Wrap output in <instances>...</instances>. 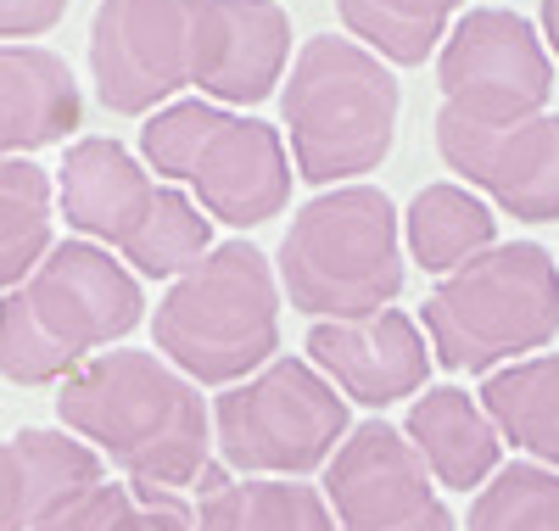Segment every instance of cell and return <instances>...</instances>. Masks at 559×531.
I'll return each mask as SVG.
<instances>
[{
  "label": "cell",
  "mask_w": 559,
  "mask_h": 531,
  "mask_svg": "<svg viewBox=\"0 0 559 531\" xmlns=\"http://www.w3.org/2000/svg\"><path fill=\"white\" fill-rule=\"evenodd\" d=\"M481 409L503 442H515L532 464L559 470V353L492 369L481 386Z\"/></svg>",
  "instance_id": "21"
},
{
  "label": "cell",
  "mask_w": 559,
  "mask_h": 531,
  "mask_svg": "<svg viewBox=\"0 0 559 531\" xmlns=\"http://www.w3.org/2000/svg\"><path fill=\"white\" fill-rule=\"evenodd\" d=\"M57 420L84 448H96L129 487L179 493L218 487L213 464V414L202 386L185 380L163 353H96L57 380Z\"/></svg>",
  "instance_id": "1"
},
{
  "label": "cell",
  "mask_w": 559,
  "mask_h": 531,
  "mask_svg": "<svg viewBox=\"0 0 559 531\" xmlns=\"http://www.w3.org/2000/svg\"><path fill=\"white\" fill-rule=\"evenodd\" d=\"M68 17V0H0V45L39 39Z\"/></svg>",
  "instance_id": "26"
},
{
  "label": "cell",
  "mask_w": 559,
  "mask_h": 531,
  "mask_svg": "<svg viewBox=\"0 0 559 531\" xmlns=\"http://www.w3.org/2000/svg\"><path fill=\"white\" fill-rule=\"evenodd\" d=\"M197 531H336L319 487L292 475H224L197 504Z\"/></svg>",
  "instance_id": "20"
},
{
  "label": "cell",
  "mask_w": 559,
  "mask_h": 531,
  "mask_svg": "<svg viewBox=\"0 0 559 531\" xmlns=\"http://www.w3.org/2000/svg\"><path fill=\"white\" fill-rule=\"evenodd\" d=\"M146 319L140 280L96 240H57L23 285L0 297V380L51 386Z\"/></svg>",
  "instance_id": "2"
},
{
  "label": "cell",
  "mask_w": 559,
  "mask_h": 531,
  "mask_svg": "<svg viewBox=\"0 0 559 531\" xmlns=\"http://www.w3.org/2000/svg\"><path fill=\"white\" fill-rule=\"evenodd\" d=\"M140 157L157 179L185 185L191 202L229 229H258L280 219L297 179L286 134L274 123L229 113L202 95H179V102L146 113Z\"/></svg>",
  "instance_id": "5"
},
{
  "label": "cell",
  "mask_w": 559,
  "mask_h": 531,
  "mask_svg": "<svg viewBox=\"0 0 559 531\" xmlns=\"http://www.w3.org/2000/svg\"><path fill=\"white\" fill-rule=\"evenodd\" d=\"M302 358L347 403L364 409H392L403 398H419L431 380V342L403 308H381L364 319H313Z\"/></svg>",
  "instance_id": "14"
},
{
  "label": "cell",
  "mask_w": 559,
  "mask_h": 531,
  "mask_svg": "<svg viewBox=\"0 0 559 531\" xmlns=\"http://www.w3.org/2000/svg\"><path fill=\"white\" fill-rule=\"evenodd\" d=\"M403 90L397 73L358 39L313 34L280 79V118L292 140V168L302 185H353L392 157Z\"/></svg>",
  "instance_id": "3"
},
{
  "label": "cell",
  "mask_w": 559,
  "mask_h": 531,
  "mask_svg": "<svg viewBox=\"0 0 559 531\" xmlns=\"http://www.w3.org/2000/svg\"><path fill=\"white\" fill-rule=\"evenodd\" d=\"M442 113L471 123H515L548 113L554 57L543 34L509 7H471L437 45Z\"/></svg>",
  "instance_id": "10"
},
{
  "label": "cell",
  "mask_w": 559,
  "mask_h": 531,
  "mask_svg": "<svg viewBox=\"0 0 559 531\" xmlns=\"http://www.w3.org/2000/svg\"><path fill=\"white\" fill-rule=\"evenodd\" d=\"M324 504L336 531H459L453 509L437 498V481L386 420L353 425L324 464Z\"/></svg>",
  "instance_id": "12"
},
{
  "label": "cell",
  "mask_w": 559,
  "mask_h": 531,
  "mask_svg": "<svg viewBox=\"0 0 559 531\" xmlns=\"http://www.w3.org/2000/svg\"><path fill=\"white\" fill-rule=\"evenodd\" d=\"M464 0H336L342 28L386 68H419L437 57Z\"/></svg>",
  "instance_id": "22"
},
{
  "label": "cell",
  "mask_w": 559,
  "mask_h": 531,
  "mask_svg": "<svg viewBox=\"0 0 559 531\" xmlns=\"http://www.w3.org/2000/svg\"><path fill=\"white\" fill-rule=\"evenodd\" d=\"M543 45H548V57L559 62V0H543Z\"/></svg>",
  "instance_id": "27"
},
{
  "label": "cell",
  "mask_w": 559,
  "mask_h": 531,
  "mask_svg": "<svg viewBox=\"0 0 559 531\" xmlns=\"http://www.w3.org/2000/svg\"><path fill=\"white\" fill-rule=\"evenodd\" d=\"M51 224V174L28 157H0V297L57 247Z\"/></svg>",
  "instance_id": "23"
},
{
  "label": "cell",
  "mask_w": 559,
  "mask_h": 531,
  "mask_svg": "<svg viewBox=\"0 0 559 531\" xmlns=\"http://www.w3.org/2000/svg\"><path fill=\"white\" fill-rule=\"evenodd\" d=\"M157 353L197 386H236L280 353V280L252 240H218L185 269L157 314Z\"/></svg>",
  "instance_id": "8"
},
{
  "label": "cell",
  "mask_w": 559,
  "mask_h": 531,
  "mask_svg": "<svg viewBox=\"0 0 559 531\" xmlns=\"http://www.w3.org/2000/svg\"><path fill=\"white\" fill-rule=\"evenodd\" d=\"M96 481H107V464L73 430H17L0 442V531H34Z\"/></svg>",
  "instance_id": "16"
},
{
  "label": "cell",
  "mask_w": 559,
  "mask_h": 531,
  "mask_svg": "<svg viewBox=\"0 0 559 531\" xmlns=\"http://www.w3.org/2000/svg\"><path fill=\"white\" fill-rule=\"evenodd\" d=\"M292 68V17L274 0H202L191 90L218 107H258Z\"/></svg>",
  "instance_id": "15"
},
{
  "label": "cell",
  "mask_w": 559,
  "mask_h": 531,
  "mask_svg": "<svg viewBox=\"0 0 559 531\" xmlns=\"http://www.w3.org/2000/svg\"><path fill=\"white\" fill-rule=\"evenodd\" d=\"M403 219V252L408 263H419L426 274H453L459 263L481 258L487 247H498V219L492 208L476 197L471 185L437 179L408 202Z\"/></svg>",
  "instance_id": "19"
},
{
  "label": "cell",
  "mask_w": 559,
  "mask_h": 531,
  "mask_svg": "<svg viewBox=\"0 0 559 531\" xmlns=\"http://www.w3.org/2000/svg\"><path fill=\"white\" fill-rule=\"evenodd\" d=\"M274 280L308 319H364L403 292V219L381 185H331L297 208Z\"/></svg>",
  "instance_id": "6"
},
{
  "label": "cell",
  "mask_w": 559,
  "mask_h": 531,
  "mask_svg": "<svg viewBox=\"0 0 559 531\" xmlns=\"http://www.w3.org/2000/svg\"><path fill=\"white\" fill-rule=\"evenodd\" d=\"M431 364L492 375L559 335V263L537 240H503L437 280L419 308Z\"/></svg>",
  "instance_id": "7"
},
{
  "label": "cell",
  "mask_w": 559,
  "mask_h": 531,
  "mask_svg": "<svg viewBox=\"0 0 559 531\" xmlns=\"http://www.w3.org/2000/svg\"><path fill=\"white\" fill-rule=\"evenodd\" d=\"M437 152L509 219L559 224V113H532L515 123H471L437 113Z\"/></svg>",
  "instance_id": "13"
},
{
  "label": "cell",
  "mask_w": 559,
  "mask_h": 531,
  "mask_svg": "<svg viewBox=\"0 0 559 531\" xmlns=\"http://www.w3.org/2000/svg\"><path fill=\"white\" fill-rule=\"evenodd\" d=\"M34 531H197V509L179 493H146L129 481H96Z\"/></svg>",
  "instance_id": "24"
},
{
  "label": "cell",
  "mask_w": 559,
  "mask_h": 531,
  "mask_svg": "<svg viewBox=\"0 0 559 531\" xmlns=\"http://www.w3.org/2000/svg\"><path fill=\"white\" fill-rule=\"evenodd\" d=\"M57 202L68 229L118 252L134 280H179L213 247V219L112 134H84L68 146L57 168Z\"/></svg>",
  "instance_id": "4"
},
{
  "label": "cell",
  "mask_w": 559,
  "mask_h": 531,
  "mask_svg": "<svg viewBox=\"0 0 559 531\" xmlns=\"http://www.w3.org/2000/svg\"><path fill=\"white\" fill-rule=\"evenodd\" d=\"M403 437L408 448L426 459L437 487L453 493H481L487 475L503 464V437L498 425L487 420L481 398H471L464 386H426L403 420Z\"/></svg>",
  "instance_id": "18"
},
{
  "label": "cell",
  "mask_w": 559,
  "mask_h": 531,
  "mask_svg": "<svg viewBox=\"0 0 559 531\" xmlns=\"http://www.w3.org/2000/svg\"><path fill=\"white\" fill-rule=\"evenodd\" d=\"M202 0H102L90 17V79L102 107L146 118L191 90Z\"/></svg>",
  "instance_id": "11"
},
{
  "label": "cell",
  "mask_w": 559,
  "mask_h": 531,
  "mask_svg": "<svg viewBox=\"0 0 559 531\" xmlns=\"http://www.w3.org/2000/svg\"><path fill=\"white\" fill-rule=\"evenodd\" d=\"M84 118L73 68L45 45H0V157L62 146Z\"/></svg>",
  "instance_id": "17"
},
{
  "label": "cell",
  "mask_w": 559,
  "mask_h": 531,
  "mask_svg": "<svg viewBox=\"0 0 559 531\" xmlns=\"http://www.w3.org/2000/svg\"><path fill=\"white\" fill-rule=\"evenodd\" d=\"M213 448L241 475L324 470L347 437V398L308 358H269L258 375L213 398Z\"/></svg>",
  "instance_id": "9"
},
{
  "label": "cell",
  "mask_w": 559,
  "mask_h": 531,
  "mask_svg": "<svg viewBox=\"0 0 559 531\" xmlns=\"http://www.w3.org/2000/svg\"><path fill=\"white\" fill-rule=\"evenodd\" d=\"M471 531H559V470L515 459L471 498Z\"/></svg>",
  "instance_id": "25"
}]
</instances>
